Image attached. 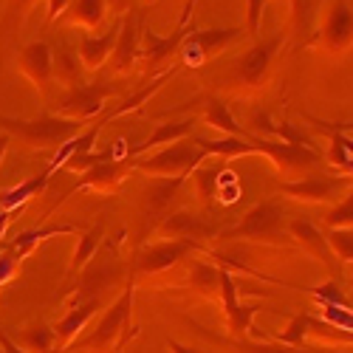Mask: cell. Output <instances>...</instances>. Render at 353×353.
Here are the masks:
<instances>
[{
  "mask_svg": "<svg viewBox=\"0 0 353 353\" xmlns=\"http://www.w3.org/2000/svg\"><path fill=\"white\" fill-rule=\"evenodd\" d=\"M133 300H136V274L128 277V288L116 297L97 328L85 339H77L65 353H122L133 339Z\"/></svg>",
  "mask_w": 353,
  "mask_h": 353,
  "instance_id": "1",
  "label": "cell"
},
{
  "mask_svg": "<svg viewBox=\"0 0 353 353\" xmlns=\"http://www.w3.org/2000/svg\"><path fill=\"white\" fill-rule=\"evenodd\" d=\"M133 269L128 272L125 269V263L116 257L113 246H105L99 249L91 263L79 272L77 283L71 285V294L65 297V308H77L82 303H91V300H105V294L113 288V285H119L125 277H130Z\"/></svg>",
  "mask_w": 353,
  "mask_h": 353,
  "instance_id": "2",
  "label": "cell"
},
{
  "mask_svg": "<svg viewBox=\"0 0 353 353\" xmlns=\"http://www.w3.org/2000/svg\"><path fill=\"white\" fill-rule=\"evenodd\" d=\"M221 241H257V243H291L288 223H285V203L272 198L263 201L257 207H252L243 221L232 229L218 232Z\"/></svg>",
  "mask_w": 353,
  "mask_h": 353,
  "instance_id": "3",
  "label": "cell"
},
{
  "mask_svg": "<svg viewBox=\"0 0 353 353\" xmlns=\"http://www.w3.org/2000/svg\"><path fill=\"white\" fill-rule=\"evenodd\" d=\"M0 128H6V133L23 139L32 147H63L65 141L79 136L82 122H71L63 119V116H43V119H32V122L0 116Z\"/></svg>",
  "mask_w": 353,
  "mask_h": 353,
  "instance_id": "4",
  "label": "cell"
},
{
  "mask_svg": "<svg viewBox=\"0 0 353 353\" xmlns=\"http://www.w3.org/2000/svg\"><path fill=\"white\" fill-rule=\"evenodd\" d=\"M203 159V150H198L195 141H175L167 144L164 150H159L156 156L147 159H133V167L147 172L150 179H172V175H190V170H195Z\"/></svg>",
  "mask_w": 353,
  "mask_h": 353,
  "instance_id": "5",
  "label": "cell"
},
{
  "mask_svg": "<svg viewBox=\"0 0 353 353\" xmlns=\"http://www.w3.org/2000/svg\"><path fill=\"white\" fill-rule=\"evenodd\" d=\"M283 46V34H272L266 40H257L243 57L241 63L234 65L232 71V82L243 88V91H257L269 82V74H272V65H274V57Z\"/></svg>",
  "mask_w": 353,
  "mask_h": 353,
  "instance_id": "6",
  "label": "cell"
},
{
  "mask_svg": "<svg viewBox=\"0 0 353 353\" xmlns=\"http://www.w3.org/2000/svg\"><path fill=\"white\" fill-rule=\"evenodd\" d=\"M353 190V179L350 175H305L300 181H283L280 192L291 201H300V203H328L336 201L339 195H347Z\"/></svg>",
  "mask_w": 353,
  "mask_h": 353,
  "instance_id": "7",
  "label": "cell"
},
{
  "mask_svg": "<svg viewBox=\"0 0 353 353\" xmlns=\"http://www.w3.org/2000/svg\"><path fill=\"white\" fill-rule=\"evenodd\" d=\"M116 94V88L110 82H94V85H77L60 99L57 105V116L71 122H88L99 116V110L105 108V102Z\"/></svg>",
  "mask_w": 353,
  "mask_h": 353,
  "instance_id": "8",
  "label": "cell"
},
{
  "mask_svg": "<svg viewBox=\"0 0 353 353\" xmlns=\"http://www.w3.org/2000/svg\"><path fill=\"white\" fill-rule=\"evenodd\" d=\"M203 249L201 243H192V241H161V243H153V246H144L136 260H133V274L139 277H153V274H161L172 266H179L184 257H190L192 252Z\"/></svg>",
  "mask_w": 353,
  "mask_h": 353,
  "instance_id": "9",
  "label": "cell"
},
{
  "mask_svg": "<svg viewBox=\"0 0 353 353\" xmlns=\"http://www.w3.org/2000/svg\"><path fill=\"white\" fill-rule=\"evenodd\" d=\"M187 175H172V179H150V184L144 187V195H141V210H139V221H141V238L147 232H153L161 218L167 215L170 203L179 195L181 184H184Z\"/></svg>",
  "mask_w": 353,
  "mask_h": 353,
  "instance_id": "10",
  "label": "cell"
},
{
  "mask_svg": "<svg viewBox=\"0 0 353 353\" xmlns=\"http://www.w3.org/2000/svg\"><path fill=\"white\" fill-rule=\"evenodd\" d=\"M288 234H291V241L297 243L303 252H308V257H314L316 263H322L331 274H334V280H339V274H342V263L336 260V254L331 252V243H328V238L322 234L308 218H291L288 221Z\"/></svg>",
  "mask_w": 353,
  "mask_h": 353,
  "instance_id": "11",
  "label": "cell"
},
{
  "mask_svg": "<svg viewBox=\"0 0 353 353\" xmlns=\"http://www.w3.org/2000/svg\"><path fill=\"white\" fill-rule=\"evenodd\" d=\"M153 234L164 241H192L203 246V241L218 238V226L192 212H167L161 223L153 229Z\"/></svg>",
  "mask_w": 353,
  "mask_h": 353,
  "instance_id": "12",
  "label": "cell"
},
{
  "mask_svg": "<svg viewBox=\"0 0 353 353\" xmlns=\"http://www.w3.org/2000/svg\"><path fill=\"white\" fill-rule=\"evenodd\" d=\"M221 303H223V314H226V328L232 336L246 339V334L252 331L254 316L263 311L260 305H246L238 297V280L232 277L229 269H221Z\"/></svg>",
  "mask_w": 353,
  "mask_h": 353,
  "instance_id": "13",
  "label": "cell"
},
{
  "mask_svg": "<svg viewBox=\"0 0 353 353\" xmlns=\"http://www.w3.org/2000/svg\"><path fill=\"white\" fill-rule=\"evenodd\" d=\"M241 37L238 28H212V32H192L179 48V57L184 65H203L210 57L221 54L226 46H232Z\"/></svg>",
  "mask_w": 353,
  "mask_h": 353,
  "instance_id": "14",
  "label": "cell"
},
{
  "mask_svg": "<svg viewBox=\"0 0 353 353\" xmlns=\"http://www.w3.org/2000/svg\"><path fill=\"white\" fill-rule=\"evenodd\" d=\"M130 170H136L133 167V159H108L102 164H94L65 192V198L74 195V192H79V190H94V192H102V195H113V192H119V187H122V181L130 175Z\"/></svg>",
  "mask_w": 353,
  "mask_h": 353,
  "instance_id": "15",
  "label": "cell"
},
{
  "mask_svg": "<svg viewBox=\"0 0 353 353\" xmlns=\"http://www.w3.org/2000/svg\"><path fill=\"white\" fill-rule=\"evenodd\" d=\"M319 43L331 54H345L353 48V6L350 0H336L328 9L325 23H322Z\"/></svg>",
  "mask_w": 353,
  "mask_h": 353,
  "instance_id": "16",
  "label": "cell"
},
{
  "mask_svg": "<svg viewBox=\"0 0 353 353\" xmlns=\"http://www.w3.org/2000/svg\"><path fill=\"white\" fill-rule=\"evenodd\" d=\"M102 305H105V300H91V303H82V305H77V308H68V314L54 325V334H57L54 353H65V350L77 342L79 331L102 311Z\"/></svg>",
  "mask_w": 353,
  "mask_h": 353,
  "instance_id": "17",
  "label": "cell"
},
{
  "mask_svg": "<svg viewBox=\"0 0 353 353\" xmlns=\"http://www.w3.org/2000/svg\"><path fill=\"white\" fill-rule=\"evenodd\" d=\"M20 65L26 71V77L32 79L43 94L51 91V79H54V54L48 48V43L37 40V43H28L20 54Z\"/></svg>",
  "mask_w": 353,
  "mask_h": 353,
  "instance_id": "18",
  "label": "cell"
},
{
  "mask_svg": "<svg viewBox=\"0 0 353 353\" xmlns=\"http://www.w3.org/2000/svg\"><path fill=\"white\" fill-rule=\"evenodd\" d=\"M139 57V28H136V14H125L119 23V40H116L113 57H110V68L116 74H128Z\"/></svg>",
  "mask_w": 353,
  "mask_h": 353,
  "instance_id": "19",
  "label": "cell"
},
{
  "mask_svg": "<svg viewBox=\"0 0 353 353\" xmlns=\"http://www.w3.org/2000/svg\"><path fill=\"white\" fill-rule=\"evenodd\" d=\"M184 40H187L184 26H179V32H172L170 37H159L153 32H144V65H147V74H156L172 57V51L181 48Z\"/></svg>",
  "mask_w": 353,
  "mask_h": 353,
  "instance_id": "20",
  "label": "cell"
},
{
  "mask_svg": "<svg viewBox=\"0 0 353 353\" xmlns=\"http://www.w3.org/2000/svg\"><path fill=\"white\" fill-rule=\"evenodd\" d=\"M116 40H119V28H110L108 34L99 37H82L79 40V63L85 71H99L105 63H110Z\"/></svg>",
  "mask_w": 353,
  "mask_h": 353,
  "instance_id": "21",
  "label": "cell"
},
{
  "mask_svg": "<svg viewBox=\"0 0 353 353\" xmlns=\"http://www.w3.org/2000/svg\"><path fill=\"white\" fill-rule=\"evenodd\" d=\"M195 130V119H181V122H164L156 128V133L150 139H144L141 144H136L133 150H128V159H139L141 153L147 150H156V147H167V144H175L187 139L190 133Z\"/></svg>",
  "mask_w": 353,
  "mask_h": 353,
  "instance_id": "22",
  "label": "cell"
},
{
  "mask_svg": "<svg viewBox=\"0 0 353 353\" xmlns=\"http://www.w3.org/2000/svg\"><path fill=\"white\" fill-rule=\"evenodd\" d=\"M203 336H210L212 342L234 350V353H334V350H308V347H291V345H283V342H249V339H218L212 334H207L203 328H198Z\"/></svg>",
  "mask_w": 353,
  "mask_h": 353,
  "instance_id": "23",
  "label": "cell"
},
{
  "mask_svg": "<svg viewBox=\"0 0 353 353\" xmlns=\"http://www.w3.org/2000/svg\"><path fill=\"white\" fill-rule=\"evenodd\" d=\"M105 12H108L105 0H71V6L63 12V20L82 28H97L108 17Z\"/></svg>",
  "mask_w": 353,
  "mask_h": 353,
  "instance_id": "24",
  "label": "cell"
},
{
  "mask_svg": "<svg viewBox=\"0 0 353 353\" xmlns=\"http://www.w3.org/2000/svg\"><path fill=\"white\" fill-rule=\"evenodd\" d=\"M175 74H179V68H167L161 77H153V79H150V85L139 88V91H136L133 97H128V99H125L119 108H113V110H108L105 116H99V122H102V125H108L110 119H116V116H125V113H130V110H139V108H141L147 99H150L156 91H161V88H164V82H167L170 77H175Z\"/></svg>",
  "mask_w": 353,
  "mask_h": 353,
  "instance_id": "25",
  "label": "cell"
},
{
  "mask_svg": "<svg viewBox=\"0 0 353 353\" xmlns=\"http://www.w3.org/2000/svg\"><path fill=\"white\" fill-rule=\"evenodd\" d=\"M102 238H105V226H102V223H94V226L88 229L85 234H79V243H77V249H74L71 269H68V274H71V277H77V274L88 266V263H91V257L99 252Z\"/></svg>",
  "mask_w": 353,
  "mask_h": 353,
  "instance_id": "26",
  "label": "cell"
},
{
  "mask_svg": "<svg viewBox=\"0 0 353 353\" xmlns=\"http://www.w3.org/2000/svg\"><path fill=\"white\" fill-rule=\"evenodd\" d=\"M48 179H51V170H46V172H40V175H37V179H28V181H23L20 187H14V190L3 192V195H0V210H3V212L20 210L28 198H34V195H40V192L46 190Z\"/></svg>",
  "mask_w": 353,
  "mask_h": 353,
  "instance_id": "27",
  "label": "cell"
},
{
  "mask_svg": "<svg viewBox=\"0 0 353 353\" xmlns=\"http://www.w3.org/2000/svg\"><path fill=\"white\" fill-rule=\"evenodd\" d=\"M203 122L223 130L226 136H238V139H246L249 128H241L238 122H234V116L229 113V105L221 102V99H210L207 105H203Z\"/></svg>",
  "mask_w": 353,
  "mask_h": 353,
  "instance_id": "28",
  "label": "cell"
},
{
  "mask_svg": "<svg viewBox=\"0 0 353 353\" xmlns=\"http://www.w3.org/2000/svg\"><path fill=\"white\" fill-rule=\"evenodd\" d=\"M190 285H192L198 294H203V297L218 300V294H221V266L215 269L212 263L195 260L192 269H190Z\"/></svg>",
  "mask_w": 353,
  "mask_h": 353,
  "instance_id": "29",
  "label": "cell"
},
{
  "mask_svg": "<svg viewBox=\"0 0 353 353\" xmlns=\"http://www.w3.org/2000/svg\"><path fill=\"white\" fill-rule=\"evenodd\" d=\"M14 342H17L23 350H28V353H54L57 334H54V328H48V325H43V322H37V325H32V328H23V331L14 336Z\"/></svg>",
  "mask_w": 353,
  "mask_h": 353,
  "instance_id": "30",
  "label": "cell"
},
{
  "mask_svg": "<svg viewBox=\"0 0 353 353\" xmlns=\"http://www.w3.org/2000/svg\"><path fill=\"white\" fill-rule=\"evenodd\" d=\"M74 232H77V226H71V223H65V226H43V229H32V232L17 234L14 243H12V249H14L20 257H28V254L37 249V243H43L46 238H54V234H74Z\"/></svg>",
  "mask_w": 353,
  "mask_h": 353,
  "instance_id": "31",
  "label": "cell"
},
{
  "mask_svg": "<svg viewBox=\"0 0 353 353\" xmlns=\"http://www.w3.org/2000/svg\"><path fill=\"white\" fill-rule=\"evenodd\" d=\"M316 3L319 0H291V34L297 43H303L311 32Z\"/></svg>",
  "mask_w": 353,
  "mask_h": 353,
  "instance_id": "32",
  "label": "cell"
},
{
  "mask_svg": "<svg viewBox=\"0 0 353 353\" xmlns=\"http://www.w3.org/2000/svg\"><path fill=\"white\" fill-rule=\"evenodd\" d=\"M308 322H311L308 311L294 314L288 325L274 334V342H283V345H291V347H305L308 345Z\"/></svg>",
  "mask_w": 353,
  "mask_h": 353,
  "instance_id": "33",
  "label": "cell"
},
{
  "mask_svg": "<svg viewBox=\"0 0 353 353\" xmlns=\"http://www.w3.org/2000/svg\"><path fill=\"white\" fill-rule=\"evenodd\" d=\"M54 77L60 79L63 85H68V88H77V85H82L79 79H82V63H79V54H71V51H60L54 57Z\"/></svg>",
  "mask_w": 353,
  "mask_h": 353,
  "instance_id": "34",
  "label": "cell"
},
{
  "mask_svg": "<svg viewBox=\"0 0 353 353\" xmlns=\"http://www.w3.org/2000/svg\"><path fill=\"white\" fill-rule=\"evenodd\" d=\"M221 184V164L218 167H195V190L203 203H210Z\"/></svg>",
  "mask_w": 353,
  "mask_h": 353,
  "instance_id": "35",
  "label": "cell"
},
{
  "mask_svg": "<svg viewBox=\"0 0 353 353\" xmlns=\"http://www.w3.org/2000/svg\"><path fill=\"white\" fill-rule=\"evenodd\" d=\"M325 238L339 263H353V229H328Z\"/></svg>",
  "mask_w": 353,
  "mask_h": 353,
  "instance_id": "36",
  "label": "cell"
},
{
  "mask_svg": "<svg viewBox=\"0 0 353 353\" xmlns=\"http://www.w3.org/2000/svg\"><path fill=\"white\" fill-rule=\"evenodd\" d=\"M325 229H353V190L325 215Z\"/></svg>",
  "mask_w": 353,
  "mask_h": 353,
  "instance_id": "37",
  "label": "cell"
},
{
  "mask_svg": "<svg viewBox=\"0 0 353 353\" xmlns=\"http://www.w3.org/2000/svg\"><path fill=\"white\" fill-rule=\"evenodd\" d=\"M308 294L314 300H319V305H342V308H347V297H345L339 280H328V283H322L316 288H308Z\"/></svg>",
  "mask_w": 353,
  "mask_h": 353,
  "instance_id": "38",
  "label": "cell"
},
{
  "mask_svg": "<svg viewBox=\"0 0 353 353\" xmlns=\"http://www.w3.org/2000/svg\"><path fill=\"white\" fill-rule=\"evenodd\" d=\"M263 9H266V0H246V34L252 40H260Z\"/></svg>",
  "mask_w": 353,
  "mask_h": 353,
  "instance_id": "39",
  "label": "cell"
},
{
  "mask_svg": "<svg viewBox=\"0 0 353 353\" xmlns=\"http://www.w3.org/2000/svg\"><path fill=\"white\" fill-rule=\"evenodd\" d=\"M105 3H108V12H110V14L125 17V14H130L133 0H105Z\"/></svg>",
  "mask_w": 353,
  "mask_h": 353,
  "instance_id": "40",
  "label": "cell"
},
{
  "mask_svg": "<svg viewBox=\"0 0 353 353\" xmlns=\"http://www.w3.org/2000/svg\"><path fill=\"white\" fill-rule=\"evenodd\" d=\"M0 353H28V350H23L14 339H9L6 331H0Z\"/></svg>",
  "mask_w": 353,
  "mask_h": 353,
  "instance_id": "41",
  "label": "cell"
},
{
  "mask_svg": "<svg viewBox=\"0 0 353 353\" xmlns=\"http://www.w3.org/2000/svg\"><path fill=\"white\" fill-rule=\"evenodd\" d=\"M68 6H71V0H48V20H57Z\"/></svg>",
  "mask_w": 353,
  "mask_h": 353,
  "instance_id": "42",
  "label": "cell"
},
{
  "mask_svg": "<svg viewBox=\"0 0 353 353\" xmlns=\"http://www.w3.org/2000/svg\"><path fill=\"white\" fill-rule=\"evenodd\" d=\"M167 347H170V353H203V350H198V347H192V345L175 342V339H167Z\"/></svg>",
  "mask_w": 353,
  "mask_h": 353,
  "instance_id": "43",
  "label": "cell"
},
{
  "mask_svg": "<svg viewBox=\"0 0 353 353\" xmlns=\"http://www.w3.org/2000/svg\"><path fill=\"white\" fill-rule=\"evenodd\" d=\"M6 147H9V136H0V161L6 156Z\"/></svg>",
  "mask_w": 353,
  "mask_h": 353,
  "instance_id": "44",
  "label": "cell"
},
{
  "mask_svg": "<svg viewBox=\"0 0 353 353\" xmlns=\"http://www.w3.org/2000/svg\"><path fill=\"white\" fill-rule=\"evenodd\" d=\"M9 215H12V212H0V238H3V229H6V223H9Z\"/></svg>",
  "mask_w": 353,
  "mask_h": 353,
  "instance_id": "45",
  "label": "cell"
},
{
  "mask_svg": "<svg viewBox=\"0 0 353 353\" xmlns=\"http://www.w3.org/2000/svg\"><path fill=\"white\" fill-rule=\"evenodd\" d=\"M17 3H20V6H28V3H34V0H17Z\"/></svg>",
  "mask_w": 353,
  "mask_h": 353,
  "instance_id": "46",
  "label": "cell"
},
{
  "mask_svg": "<svg viewBox=\"0 0 353 353\" xmlns=\"http://www.w3.org/2000/svg\"><path fill=\"white\" fill-rule=\"evenodd\" d=\"M350 283H353V269H350Z\"/></svg>",
  "mask_w": 353,
  "mask_h": 353,
  "instance_id": "47",
  "label": "cell"
}]
</instances>
